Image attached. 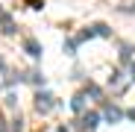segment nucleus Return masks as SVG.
I'll return each instance as SVG.
<instances>
[{
  "label": "nucleus",
  "mask_w": 135,
  "mask_h": 132,
  "mask_svg": "<svg viewBox=\"0 0 135 132\" xmlns=\"http://www.w3.org/2000/svg\"><path fill=\"white\" fill-rule=\"evenodd\" d=\"M24 47L30 50V56H41V47H38L35 41H24Z\"/></svg>",
  "instance_id": "f03ea898"
},
{
  "label": "nucleus",
  "mask_w": 135,
  "mask_h": 132,
  "mask_svg": "<svg viewBox=\"0 0 135 132\" xmlns=\"http://www.w3.org/2000/svg\"><path fill=\"white\" fill-rule=\"evenodd\" d=\"M97 123V115H85V126H94Z\"/></svg>",
  "instance_id": "20e7f679"
},
{
  "label": "nucleus",
  "mask_w": 135,
  "mask_h": 132,
  "mask_svg": "<svg viewBox=\"0 0 135 132\" xmlns=\"http://www.w3.org/2000/svg\"><path fill=\"white\" fill-rule=\"evenodd\" d=\"M50 100H53L50 94H38L35 97V109H38V112H50V106H53Z\"/></svg>",
  "instance_id": "f257e3e1"
},
{
  "label": "nucleus",
  "mask_w": 135,
  "mask_h": 132,
  "mask_svg": "<svg viewBox=\"0 0 135 132\" xmlns=\"http://www.w3.org/2000/svg\"><path fill=\"white\" fill-rule=\"evenodd\" d=\"M0 132H3V120H0Z\"/></svg>",
  "instance_id": "39448f33"
},
{
  "label": "nucleus",
  "mask_w": 135,
  "mask_h": 132,
  "mask_svg": "<svg viewBox=\"0 0 135 132\" xmlns=\"http://www.w3.org/2000/svg\"><path fill=\"white\" fill-rule=\"evenodd\" d=\"M106 115H109V120H118V118H120V112H118V109H109Z\"/></svg>",
  "instance_id": "7ed1b4c3"
}]
</instances>
